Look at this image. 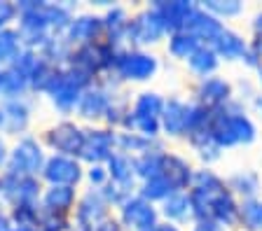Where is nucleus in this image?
Masks as SVG:
<instances>
[{
    "label": "nucleus",
    "instance_id": "1",
    "mask_svg": "<svg viewBox=\"0 0 262 231\" xmlns=\"http://www.w3.org/2000/svg\"><path fill=\"white\" fill-rule=\"evenodd\" d=\"M206 131L220 149L234 147V145H251L257 138L255 124L251 121V117L246 115L244 108L239 103H234V100H229L223 108L211 110Z\"/></svg>",
    "mask_w": 262,
    "mask_h": 231
},
{
    "label": "nucleus",
    "instance_id": "2",
    "mask_svg": "<svg viewBox=\"0 0 262 231\" xmlns=\"http://www.w3.org/2000/svg\"><path fill=\"white\" fill-rule=\"evenodd\" d=\"M92 84H94V77H89L87 72H82L71 66H63L54 70L47 89H45V96H47L49 103L54 105L61 115H71V112H75L82 94Z\"/></svg>",
    "mask_w": 262,
    "mask_h": 231
},
{
    "label": "nucleus",
    "instance_id": "3",
    "mask_svg": "<svg viewBox=\"0 0 262 231\" xmlns=\"http://www.w3.org/2000/svg\"><path fill=\"white\" fill-rule=\"evenodd\" d=\"M122 49L113 47L105 40H98V42L92 44H82V47H73V54L68 66L77 68V70L87 72L89 77L96 80L98 75H105V72H113L115 61H117V54Z\"/></svg>",
    "mask_w": 262,
    "mask_h": 231
},
{
    "label": "nucleus",
    "instance_id": "4",
    "mask_svg": "<svg viewBox=\"0 0 262 231\" xmlns=\"http://www.w3.org/2000/svg\"><path fill=\"white\" fill-rule=\"evenodd\" d=\"M157 68V56L141 49H122L117 54V61H115V68L110 75H115L117 82H145V80L155 77Z\"/></svg>",
    "mask_w": 262,
    "mask_h": 231
},
{
    "label": "nucleus",
    "instance_id": "5",
    "mask_svg": "<svg viewBox=\"0 0 262 231\" xmlns=\"http://www.w3.org/2000/svg\"><path fill=\"white\" fill-rule=\"evenodd\" d=\"M47 161L42 145L33 136H21L14 145L10 147V159H7L5 171L19 173V175H35L40 177Z\"/></svg>",
    "mask_w": 262,
    "mask_h": 231
},
{
    "label": "nucleus",
    "instance_id": "6",
    "mask_svg": "<svg viewBox=\"0 0 262 231\" xmlns=\"http://www.w3.org/2000/svg\"><path fill=\"white\" fill-rule=\"evenodd\" d=\"M42 189V180L35 175H19L12 171L0 173V201L10 206L24 201H40Z\"/></svg>",
    "mask_w": 262,
    "mask_h": 231
},
{
    "label": "nucleus",
    "instance_id": "7",
    "mask_svg": "<svg viewBox=\"0 0 262 231\" xmlns=\"http://www.w3.org/2000/svg\"><path fill=\"white\" fill-rule=\"evenodd\" d=\"M45 145L54 154L80 159L82 145H84V129L68 119L59 121V124H54V126H49L45 131Z\"/></svg>",
    "mask_w": 262,
    "mask_h": 231
},
{
    "label": "nucleus",
    "instance_id": "8",
    "mask_svg": "<svg viewBox=\"0 0 262 231\" xmlns=\"http://www.w3.org/2000/svg\"><path fill=\"white\" fill-rule=\"evenodd\" d=\"M84 177L80 159L63 157V154H52L45 161V168L40 173V180L47 182V187H77Z\"/></svg>",
    "mask_w": 262,
    "mask_h": 231
},
{
    "label": "nucleus",
    "instance_id": "9",
    "mask_svg": "<svg viewBox=\"0 0 262 231\" xmlns=\"http://www.w3.org/2000/svg\"><path fill=\"white\" fill-rule=\"evenodd\" d=\"M117 98L115 94L113 82H94L92 87L82 94L80 103L75 108V115L84 121H96V119H105L113 100Z\"/></svg>",
    "mask_w": 262,
    "mask_h": 231
},
{
    "label": "nucleus",
    "instance_id": "10",
    "mask_svg": "<svg viewBox=\"0 0 262 231\" xmlns=\"http://www.w3.org/2000/svg\"><path fill=\"white\" fill-rule=\"evenodd\" d=\"M117 152V133L113 129H87L84 131V145L80 152V161L94 166L105 161Z\"/></svg>",
    "mask_w": 262,
    "mask_h": 231
},
{
    "label": "nucleus",
    "instance_id": "11",
    "mask_svg": "<svg viewBox=\"0 0 262 231\" xmlns=\"http://www.w3.org/2000/svg\"><path fill=\"white\" fill-rule=\"evenodd\" d=\"M110 217V206L105 203V198L101 196L98 189H89L77 198L75 206V231H89L92 226L101 224L103 220Z\"/></svg>",
    "mask_w": 262,
    "mask_h": 231
},
{
    "label": "nucleus",
    "instance_id": "12",
    "mask_svg": "<svg viewBox=\"0 0 262 231\" xmlns=\"http://www.w3.org/2000/svg\"><path fill=\"white\" fill-rule=\"evenodd\" d=\"M159 215L150 201L141 196H131L120 208V224L129 231H152L159 224Z\"/></svg>",
    "mask_w": 262,
    "mask_h": 231
},
{
    "label": "nucleus",
    "instance_id": "13",
    "mask_svg": "<svg viewBox=\"0 0 262 231\" xmlns=\"http://www.w3.org/2000/svg\"><path fill=\"white\" fill-rule=\"evenodd\" d=\"M164 33H166V31H164L162 19L157 17V12H155L152 7H147L145 12L136 14V17L129 21V28H126V42L136 44V47L155 44L162 40Z\"/></svg>",
    "mask_w": 262,
    "mask_h": 231
},
{
    "label": "nucleus",
    "instance_id": "14",
    "mask_svg": "<svg viewBox=\"0 0 262 231\" xmlns=\"http://www.w3.org/2000/svg\"><path fill=\"white\" fill-rule=\"evenodd\" d=\"M105 38L103 28V17L98 14H80L71 21L68 31H66V40L73 47H82V44H92Z\"/></svg>",
    "mask_w": 262,
    "mask_h": 231
},
{
    "label": "nucleus",
    "instance_id": "15",
    "mask_svg": "<svg viewBox=\"0 0 262 231\" xmlns=\"http://www.w3.org/2000/svg\"><path fill=\"white\" fill-rule=\"evenodd\" d=\"M157 17L162 19L164 23V31L166 33H178V31H185L187 26V19L192 17V12L196 10L194 3H185V0H176V3H164V0H157L152 3Z\"/></svg>",
    "mask_w": 262,
    "mask_h": 231
},
{
    "label": "nucleus",
    "instance_id": "16",
    "mask_svg": "<svg viewBox=\"0 0 262 231\" xmlns=\"http://www.w3.org/2000/svg\"><path fill=\"white\" fill-rule=\"evenodd\" d=\"M0 110H3V117H5V129L3 131L21 138V133H26V129L31 126V115H33L31 100L26 96L24 98L0 100Z\"/></svg>",
    "mask_w": 262,
    "mask_h": 231
},
{
    "label": "nucleus",
    "instance_id": "17",
    "mask_svg": "<svg viewBox=\"0 0 262 231\" xmlns=\"http://www.w3.org/2000/svg\"><path fill=\"white\" fill-rule=\"evenodd\" d=\"M77 206V192L75 187H45L42 189V196H40V208L45 213H52V215H68L75 210Z\"/></svg>",
    "mask_w": 262,
    "mask_h": 231
},
{
    "label": "nucleus",
    "instance_id": "18",
    "mask_svg": "<svg viewBox=\"0 0 262 231\" xmlns=\"http://www.w3.org/2000/svg\"><path fill=\"white\" fill-rule=\"evenodd\" d=\"M196 98H199V105H204L208 110L223 108L232 100V84L223 77H206L196 87Z\"/></svg>",
    "mask_w": 262,
    "mask_h": 231
},
{
    "label": "nucleus",
    "instance_id": "19",
    "mask_svg": "<svg viewBox=\"0 0 262 231\" xmlns=\"http://www.w3.org/2000/svg\"><path fill=\"white\" fill-rule=\"evenodd\" d=\"M187 110H190V103H183L180 98H169L164 100V110H162V131L166 136H185L187 133Z\"/></svg>",
    "mask_w": 262,
    "mask_h": 231
},
{
    "label": "nucleus",
    "instance_id": "20",
    "mask_svg": "<svg viewBox=\"0 0 262 231\" xmlns=\"http://www.w3.org/2000/svg\"><path fill=\"white\" fill-rule=\"evenodd\" d=\"M185 31L192 33L194 38H199L202 42H206V47H211V42L223 33L225 26L220 19H215L213 14H208L206 10H202V7H196V10L192 12V17L187 19Z\"/></svg>",
    "mask_w": 262,
    "mask_h": 231
},
{
    "label": "nucleus",
    "instance_id": "21",
    "mask_svg": "<svg viewBox=\"0 0 262 231\" xmlns=\"http://www.w3.org/2000/svg\"><path fill=\"white\" fill-rule=\"evenodd\" d=\"M192 175H194V173H192L190 164H187L183 157L166 152V157H164L162 177L169 182L171 187H173V192H183V189L190 187V185H192Z\"/></svg>",
    "mask_w": 262,
    "mask_h": 231
},
{
    "label": "nucleus",
    "instance_id": "22",
    "mask_svg": "<svg viewBox=\"0 0 262 231\" xmlns=\"http://www.w3.org/2000/svg\"><path fill=\"white\" fill-rule=\"evenodd\" d=\"M129 14L124 7H108V12L103 14V28H105V42H110L113 47L122 49L120 44L126 42V28H129Z\"/></svg>",
    "mask_w": 262,
    "mask_h": 231
},
{
    "label": "nucleus",
    "instance_id": "23",
    "mask_svg": "<svg viewBox=\"0 0 262 231\" xmlns=\"http://www.w3.org/2000/svg\"><path fill=\"white\" fill-rule=\"evenodd\" d=\"M105 168H108L110 182L134 189V180H136V164H134V157L122 154V152H115L113 157L105 161Z\"/></svg>",
    "mask_w": 262,
    "mask_h": 231
},
{
    "label": "nucleus",
    "instance_id": "24",
    "mask_svg": "<svg viewBox=\"0 0 262 231\" xmlns=\"http://www.w3.org/2000/svg\"><path fill=\"white\" fill-rule=\"evenodd\" d=\"M208 217L223 226H234L236 222H239V203L234 201V194L229 192V189L220 192L218 196L213 198Z\"/></svg>",
    "mask_w": 262,
    "mask_h": 231
},
{
    "label": "nucleus",
    "instance_id": "25",
    "mask_svg": "<svg viewBox=\"0 0 262 231\" xmlns=\"http://www.w3.org/2000/svg\"><path fill=\"white\" fill-rule=\"evenodd\" d=\"M211 49L218 54V59H227V61H236L244 59V54L248 52V42L241 38L234 31H227L225 28L223 33L211 42Z\"/></svg>",
    "mask_w": 262,
    "mask_h": 231
},
{
    "label": "nucleus",
    "instance_id": "26",
    "mask_svg": "<svg viewBox=\"0 0 262 231\" xmlns=\"http://www.w3.org/2000/svg\"><path fill=\"white\" fill-rule=\"evenodd\" d=\"M31 91L26 77H21L12 66L0 68V100H12V98H24Z\"/></svg>",
    "mask_w": 262,
    "mask_h": 231
},
{
    "label": "nucleus",
    "instance_id": "27",
    "mask_svg": "<svg viewBox=\"0 0 262 231\" xmlns=\"http://www.w3.org/2000/svg\"><path fill=\"white\" fill-rule=\"evenodd\" d=\"M152 149H164L162 143H157V140H150V138L145 136H138V133H117V152L122 154H129V157H141V154H147L152 152Z\"/></svg>",
    "mask_w": 262,
    "mask_h": 231
},
{
    "label": "nucleus",
    "instance_id": "28",
    "mask_svg": "<svg viewBox=\"0 0 262 231\" xmlns=\"http://www.w3.org/2000/svg\"><path fill=\"white\" fill-rule=\"evenodd\" d=\"M71 54H73V44L66 40V35H52V38H49V42L45 44L42 49H40V56L47 61L49 66H54V68L68 66Z\"/></svg>",
    "mask_w": 262,
    "mask_h": 231
},
{
    "label": "nucleus",
    "instance_id": "29",
    "mask_svg": "<svg viewBox=\"0 0 262 231\" xmlns=\"http://www.w3.org/2000/svg\"><path fill=\"white\" fill-rule=\"evenodd\" d=\"M162 213L166 220H173V222H187L190 217H194L192 213V201H190V194L185 192H176L171 194L166 201H162Z\"/></svg>",
    "mask_w": 262,
    "mask_h": 231
},
{
    "label": "nucleus",
    "instance_id": "30",
    "mask_svg": "<svg viewBox=\"0 0 262 231\" xmlns=\"http://www.w3.org/2000/svg\"><path fill=\"white\" fill-rule=\"evenodd\" d=\"M7 215L12 220V226H31V229H35L40 222V215H42V208H40V201H24V203L10 206Z\"/></svg>",
    "mask_w": 262,
    "mask_h": 231
},
{
    "label": "nucleus",
    "instance_id": "31",
    "mask_svg": "<svg viewBox=\"0 0 262 231\" xmlns=\"http://www.w3.org/2000/svg\"><path fill=\"white\" fill-rule=\"evenodd\" d=\"M187 66H190V70L194 72V75L206 80V77H213V72L218 70V54H215L211 47L204 44V47H199V49L187 59Z\"/></svg>",
    "mask_w": 262,
    "mask_h": 231
},
{
    "label": "nucleus",
    "instance_id": "32",
    "mask_svg": "<svg viewBox=\"0 0 262 231\" xmlns=\"http://www.w3.org/2000/svg\"><path fill=\"white\" fill-rule=\"evenodd\" d=\"M164 157H166L164 149H152V152L136 157V159H134V164H136V177H141V180H150V177L162 175Z\"/></svg>",
    "mask_w": 262,
    "mask_h": 231
},
{
    "label": "nucleus",
    "instance_id": "33",
    "mask_svg": "<svg viewBox=\"0 0 262 231\" xmlns=\"http://www.w3.org/2000/svg\"><path fill=\"white\" fill-rule=\"evenodd\" d=\"M24 44L19 38V31L16 28H5L0 31V68H7L14 63V59L21 54Z\"/></svg>",
    "mask_w": 262,
    "mask_h": 231
},
{
    "label": "nucleus",
    "instance_id": "34",
    "mask_svg": "<svg viewBox=\"0 0 262 231\" xmlns=\"http://www.w3.org/2000/svg\"><path fill=\"white\" fill-rule=\"evenodd\" d=\"M199 47H204L202 40L194 38L192 33H187V31L171 33V38H169V54L173 56V59H185L187 61Z\"/></svg>",
    "mask_w": 262,
    "mask_h": 231
},
{
    "label": "nucleus",
    "instance_id": "35",
    "mask_svg": "<svg viewBox=\"0 0 262 231\" xmlns=\"http://www.w3.org/2000/svg\"><path fill=\"white\" fill-rule=\"evenodd\" d=\"M162 110H164V100H162V96L155 94V91H143V94H138L136 100H134V108H131L134 115L147 117V119H159Z\"/></svg>",
    "mask_w": 262,
    "mask_h": 231
},
{
    "label": "nucleus",
    "instance_id": "36",
    "mask_svg": "<svg viewBox=\"0 0 262 231\" xmlns=\"http://www.w3.org/2000/svg\"><path fill=\"white\" fill-rule=\"evenodd\" d=\"M229 192H236L248 201V198H255V194L260 192V177L253 171H239L229 177Z\"/></svg>",
    "mask_w": 262,
    "mask_h": 231
},
{
    "label": "nucleus",
    "instance_id": "37",
    "mask_svg": "<svg viewBox=\"0 0 262 231\" xmlns=\"http://www.w3.org/2000/svg\"><path fill=\"white\" fill-rule=\"evenodd\" d=\"M187 138H190L192 147L196 149V154H199V159H202L204 164H213L215 159H220V152H223V149L213 143V138L208 136L206 129L199 133H192V136H187Z\"/></svg>",
    "mask_w": 262,
    "mask_h": 231
},
{
    "label": "nucleus",
    "instance_id": "38",
    "mask_svg": "<svg viewBox=\"0 0 262 231\" xmlns=\"http://www.w3.org/2000/svg\"><path fill=\"white\" fill-rule=\"evenodd\" d=\"M171 194H176L173 187H171L162 175L150 177V180H143L141 189H138V196L145 198V201H150V203H152V201H166Z\"/></svg>",
    "mask_w": 262,
    "mask_h": 231
},
{
    "label": "nucleus",
    "instance_id": "39",
    "mask_svg": "<svg viewBox=\"0 0 262 231\" xmlns=\"http://www.w3.org/2000/svg\"><path fill=\"white\" fill-rule=\"evenodd\" d=\"M239 222L246 231H262V201L248 198L239 206Z\"/></svg>",
    "mask_w": 262,
    "mask_h": 231
},
{
    "label": "nucleus",
    "instance_id": "40",
    "mask_svg": "<svg viewBox=\"0 0 262 231\" xmlns=\"http://www.w3.org/2000/svg\"><path fill=\"white\" fill-rule=\"evenodd\" d=\"M202 10H206L215 19H220V17L229 19V17H239L241 12H244V5H241L239 0H208V3H204Z\"/></svg>",
    "mask_w": 262,
    "mask_h": 231
},
{
    "label": "nucleus",
    "instance_id": "41",
    "mask_svg": "<svg viewBox=\"0 0 262 231\" xmlns=\"http://www.w3.org/2000/svg\"><path fill=\"white\" fill-rule=\"evenodd\" d=\"M101 192V196L105 198V203L108 206H115V208H122V206L126 203L131 198V192L134 189L129 187H122V185H115V182H108L103 189H98Z\"/></svg>",
    "mask_w": 262,
    "mask_h": 231
},
{
    "label": "nucleus",
    "instance_id": "42",
    "mask_svg": "<svg viewBox=\"0 0 262 231\" xmlns=\"http://www.w3.org/2000/svg\"><path fill=\"white\" fill-rule=\"evenodd\" d=\"M35 231H71V222H68V217H63V215H52V213H45L42 210Z\"/></svg>",
    "mask_w": 262,
    "mask_h": 231
},
{
    "label": "nucleus",
    "instance_id": "43",
    "mask_svg": "<svg viewBox=\"0 0 262 231\" xmlns=\"http://www.w3.org/2000/svg\"><path fill=\"white\" fill-rule=\"evenodd\" d=\"M84 177L89 180L92 189H103L105 185L110 182V177H108V168H105L103 164H94V166H89L87 171H84Z\"/></svg>",
    "mask_w": 262,
    "mask_h": 231
},
{
    "label": "nucleus",
    "instance_id": "44",
    "mask_svg": "<svg viewBox=\"0 0 262 231\" xmlns=\"http://www.w3.org/2000/svg\"><path fill=\"white\" fill-rule=\"evenodd\" d=\"M19 19V10H16V3H5L0 0V31L12 28V23Z\"/></svg>",
    "mask_w": 262,
    "mask_h": 231
},
{
    "label": "nucleus",
    "instance_id": "45",
    "mask_svg": "<svg viewBox=\"0 0 262 231\" xmlns=\"http://www.w3.org/2000/svg\"><path fill=\"white\" fill-rule=\"evenodd\" d=\"M241 61H246V66L257 68V70H260L262 68V47H260V42L248 44V52L244 54V59Z\"/></svg>",
    "mask_w": 262,
    "mask_h": 231
},
{
    "label": "nucleus",
    "instance_id": "46",
    "mask_svg": "<svg viewBox=\"0 0 262 231\" xmlns=\"http://www.w3.org/2000/svg\"><path fill=\"white\" fill-rule=\"evenodd\" d=\"M192 231H225L223 224H218L211 217H204V220H194V229Z\"/></svg>",
    "mask_w": 262,
    "mask_h": 231
},
{
    "label": "nucleus",
    "instance_id": "47",
    "mask_svg": "<svg viewBox=\"0 0 262 231\" xmlns=\"http://www.w3.org/2000/svg\"><path fill=\"white\" fill-rule=\"evenodd\" d=\"M124 226L120 224L117 220H113V217H108V220H103L101 224H96V226H92L89 231H122Z\"/></svg>",
    "mask_w": 262,
    "mask_h": 231
},
{
    "label": "nucleus",
    "instance_id": "48",
    "mask_svg": "<svg viewBox=\"0 0 262 231\" xmlns=\"http://www.w3.org/2000/svg\"><path fill=\"white\" fill-rule=\"evenodd\" d=\"M7 159H10V147H7L5 138L0 136V173L5 171V166H7Z\"/></svg>",
    "mask_w": 262,
    "mask_h": 231
},
{
    "label": "nucleus",
    "instance_id": "49",
    "mask_svg": "<svg viewBox=\"0 0 262 231\" xmlns=\"http://www.w3.org/2000/svg\"><path fill=\"white\" fill-rule=\"evenodd\" d=\"M12 229V220L7 213H0V231H10Z\"/></svg>",
    "mask_w": 262,
    "mask_h": 231
},
{
    "label": "nucleus",
    "instance_id": "50",
    "mask_svg": "<svg viewBox=\"0 0 262 231\" xmlns=\"http://www.w3.org/2000/svg\"><path fill=\"white\" fill-rule=\"evenodd\" d=\"M253 31H255L257 38H262V12L255 14V21H253Z\"/></svg>",
    "mask_w": 262,
    "mask_h": 231
},
{
    "label": "nucleus",
    "instance_id": "51",
    "mask_svg": "<svg viewBox=\"0 0 262 231\" xmlns=\"http://www.w3.org/2000/svg\"><path fill=\"white\" fill-rule=\"evenodd\" d=\"M152 231H178V226H173V224H169V222H166V224H157Z\"/></svg>",
    "mask_w": 262,
    "mask_h": 231
},
{
    "label": "nucleus",
    "instance_id": "52",
    "mask_svg": "<svg viewBox=\"0 0 262 231\" xmlns=\"http://www.w3.org/2000/svg\"><path fill=\"white\" fill-rule=\"evenodd\" d=\"M253 105H255V110H257V112H262V94H260V96H255Z\"/></svg>",
    "mask_w": 262,
    "mask_h": 231
},
{
    "label": "nucleus",
    "instance_id": "53",
    "mask_svg": "<svg viewBox=\"0 0 262 231\" xmlns=\"http://www.w3.org/2000/svg\"><path fill=\"white\" fill-rule=\"evenodd\" d=\"M10 231H35V229H31V226H12Z\"/></svg>",
    "mask_w": 262,
    "mask_h": 231
},
{
    "label": "nucleus",
    "instance_id": "54",
    "mask_svg": "<svg viewBox=\"0 0 262 231\" xmlns=\"http://www.w3.org/2000/svg\"><path fill=\"white\" fill-rule=\"evenodd\" d=\"M5 129V117H3V110H0V131Z\"/></svg>",
    "mask_w": 262,
    "mask_h": 231
},
{
    "label": "nucleus",
    "instance_id": "55",
    "mask_svg": "<svg viewBox=\"0 0 262 231\" xmlns=\"http://www.w3.org/2000/svg\"><path fill=\"white\" fill-rule=\"evenodd\" d=\"M260 82H262V68H260Z\"/></svg>",
    "mask_w": 262,
    "mask_h": 231
},
{
    "label": "nucleus",
    "instance_id": "56",
    "mask_svg": "<svg viewBox=\"0 0 262 231\" xmlns=\"http://www.w3.org/2000/svg\"><path fill=\"white\" fill-rule=\"evenodd\" d=\"M260 47H262V40H260Z\"/></svg>",
    "mask_w": 262,
    "mask_h": 231
}]
</instances>
